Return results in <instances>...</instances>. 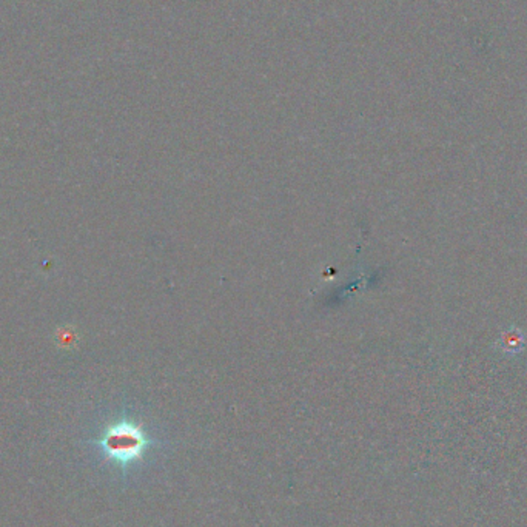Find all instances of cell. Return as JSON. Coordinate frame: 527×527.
<instances>
[{
	"mask_svg": "<svg viewBox=\"0 0 527 527\" xmlns=\"http://www.w3.org/2000/svg\"><path fill=\"white\" fill-rule=\"evenodd\" d=\"M98 442L108 460L124 467L141 460L150 446L142 429L128 421L111 424Z\"/></svg>",
	"mask_w": 527,
	"mask_h": 527,
	"instance_id": "1",
	"label": "cell"
}]
</instances>
